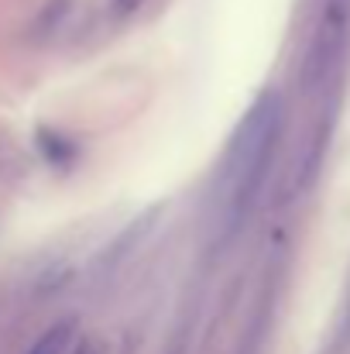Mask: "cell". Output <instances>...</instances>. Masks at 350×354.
<instances>
[{"label":"cell","mask_w":350,"mask_h":354,"mask_svg":"<svg viewBox=\"0 0 350 354\" xmlns=\"http://www.w3.org/2000/svg\"><path fill=\"white\" fill-rule=\"evenodd\" d=\"M72 354H93V348H90V344H86V341H79V344H76V348H72Z\"/></svg>","instance_id":"cell-3"},{"label":"cell","mask_w":350,"mask_h":354,"mask_svg":"<svg viewBox=\"0 0 350 354\" xmlns=\"http://www.w3.org/2000/svg\"><path fill=\"white\" fill-rule=\"evenodd\" d=\"M278 127H282V114H278L275 93H264L237 124L231 148L220 162V179H217L220 217L227 227H237L247 217V210L254 207V200L264 186L268 165H271Z\"/></svg>","instance_id":"cell-1"},{"label":"cell","mask_w":350,"mask_h":354,"mask_svg":"<svg viewBox=\"0 0 350 354\" xmlns=\"http://www.w3.org/2000/svg\"><path fill=\"white\" fill-rule=\"evenodd\" d=\"M79 341H76V324L66 320V324H55L52 330L41 334V341L31 348V354H72Z\"/></svg>","instance_id":"cell-2"}]
</instances>
